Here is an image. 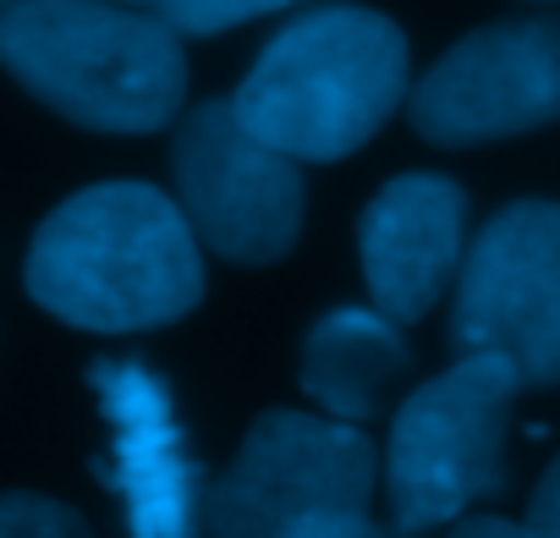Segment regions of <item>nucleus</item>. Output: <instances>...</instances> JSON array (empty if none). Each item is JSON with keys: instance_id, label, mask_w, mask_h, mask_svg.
Instances as JSON below:
<instances>
[{"instance_id": "nucleus-1", "label": "nucleus", "mask_w": 560, "mask_h": 538, "mask_svg": "<svg viewBox=\"0 0 560 538\" xmlns=\"http://www.w3.org/2000/svg\"><path fill=\"white\" fill-rule=\"evenodd\" d=\"M28 292L78 330H154L203 297L198 236L160 187L100 182L34 231Z\"/></svg>"}, {"instance_id": "nucleus-2", "label": "nucleus", "mask_w": 560, "mask_h": 538, "mask_svg": "<svg viewBox=\"0 0 560 538\" xmlns=\"http://www.w3.org/2000/svg\"><path fill=\"white\" fill-rule=\"evenodd\" d=\"M0 67L94 132H154L187 94L176 28L121 0H12L0 12Z\"/></svg>"}, {"instance_id": "nucleus-3", "label": "nucleus", "mask_w": 560, "mask_h": 538, "mask_svg": "<svg viewBox=\"0 0 560 538\" xmlns=\"http://www.w3.org/2000/svg\"><path fill=\"white\" fill-rule=\"evenodd\" d=\"M401 94V28L363 7H319L264 45L231 110L287 160H341L385 127Z\"/></svg>"}, {"instance_id": "nucleus-4", "label": "nucleus", "mask_w": 560, "mask_h": 538, "mask_svg": "<svg viewBox=\"0 0 560 538\" xmlns=\"http://www.w3.org/2000/svg\"><path fill=\"white\" fill-rule=\"evenodd\" d=\"M516 374L500 358H456L440 379L418 385L385 451V483L401 538L456 522L472 500L505 489V423L516 401Z\"/></svg>"}, {"instance_id": "nucleus-5", "label": "nucleus", "mask_w": 560, "mask_h": 538, "mask_svg": "<svg viewBox=\"0 0 560 538\" xmlns=\"http://www.w3.org/2000/svg\"><path fill=\"white\" fill-rule=\"evenodd\" d=\"M451 341L500 358L516 385H560V203H505L472 236L456 281Z\"/></svg>"}, {"instance_id": "nucleus-6", "label": "nucleus", "mask_w": 560, "mask_h": 538, "mask_svg": "<svg viewBox=\"0 0 560 538\" xmlns=\"http://www.w3.org/2000/svg\"><path fill=\"white\" fill-rule=\"evenodd\" d=\"M380 451L336 418L264 412L236 461L209 483V538H280L319 511H369Z\"/></svg>"}, {"instance_id": "nucleus-7", "label": "nucleus", "mask_w": 560, "mask_h": 538, "mask_svg": "<svg viewBox=\"0 0 560 538\" xmlns=\"http://www.w3.org/2000/svg\"><path fill=\"white\" fill-rule=\"evenodd\" d=\"M176 198L203 247L231 264H275L303 231V171L242 127L231 100L182 116L171 143Z\"/></svg>"}, {"instance_id": "nucleus-8", "label": "nucleus", "mask_w": 560, "mask_h": 538, "mask_svg": "<svg viewBox=\"0 0 560 538\" xmlns=\"http://www.w3.org/2000/svg\"><path fill=\"white\" fill-rule=\"evenodd\" d=\"M407 116L440 149H467L555 121L560 17H522L467 34L412 83Z\"/></svg>"}, {"instance_id": "nucleus-9", "label": "nucleus", "mask_w": 560, "mask_h": 538, "mask_svg": "<svg viewBox=\"0 0 560 538\" xmlns=\"http://www.w3.org/2000/svg\"><path fill=\"white\" fill-rule=\"evenodd\" d=\"M94 390L110 423V489L127 511L132 538H192L203 500L198 467L182 445L171 390L143 363H100Z\"/></svg>"}, {"instance_id": "nucleus-10", "label": "nucleus", "mask_w": 560, "mask_h": 538, "mask_svg": "<svg viewBox=\"0 0 560 538\" xmlns=\"http://www.w3.org/2000/svg\"><path fill=\"white\" fill-rule=\"evenodd\" d=\"M467 198L445 176H396L369 203L358 247L369 297L390 325H418L462 269Z\"/></svg>"}, {"instance_id": "nucleus-11", "label": "nucleus", "mask_w": 560, "mask_h": 538, "mask_svg": "<svg viewBox=\"0 0 560 538\" xmlns=\"http://www.w3.org/2000/svg\"><path fill=\"white\" fill-rule=\"evenodd\" d=\"M407 341L380 308H336L303 341V390L336 423L374 418L407 379Z\"/></svg>"}, {"instance_id": "nucleus-12", "label": "nucleus", "mask_w": 560, "mask_h": 538, "mask_svg": "<svg viewBox=\"0 0 560 538\" xmlns=\"http://www.w3.org/2000/svg\"><path fill=\"white\" fill-rule=\"evenodd\" d=\"M280 7H298V0H154V17L176 34H225L247 17L280 12Z\"/></svg>"}, {"instance_id": "nucleus-13", "label": "nucleus", "mask_w": 560, "mask_h": 538, "mask_svg": "<svg viewBox=\"0 0 560 538\" xmlns=\"http://www.w3.org/2000/svg\"><path fill=\"white\" fill-rule=\"evenodd\" d=\"M0 538H94L89 522L45 494H0Z\"/></svg>"}, {"instance_id": "nucleus-14", "label": "nucleus", "mask_w": 560, "mask_h": 538, "mask_svg": "<svg viewBox=\"0 0 560 538\" xmlns=\"http://www.w3.org/2000/svg\"><path fill=\"white\" fill-rule=\"evenodd\" d=\"M280 538H385L369 511H319V516H303L298 527H287Z\"/></svg>"}, {"instance_id": "nucleus-15", "label": "nucleus", "mask_w": 560, "mask_h": 538, "mask_svg": "<svg viewBox=\"0 0 560 538\" xmlns=\"http://www.w3.org/2000/svg\"><path fill=\"white\" fill-rule=\"evenodd\" d=\"M522 527H527V538H560V456L544 472V483L533 489V505H527Z\"/></svg>"}, {"instance_id": "nucleus-16", "label": "nucleus", "mask_w": 560, "mask_h": 538, "mask_svg": "<svg viewBox=\"0 0 560 538\" xmlns=\"http://www.w3.org/2000/svg\"><path fill=\"white\" fill-rule=\"evenodd\" d=\"M451 538H527V527H516V522H505V516H472V522H462Z\"/></svg>"}, {"instance_id": "nucleus-17", "label": "nucleus", "mask_w": 560, "mask_h": 538, "mask_svg": "<svg viewBox=\"0 0 560 538\" xmlns=\"http://www.w3.org/2000/svg\"><path fill=\"white\" fill-rule=\"evenodd\" d=\"M121 7H154V0H121Z\"/></svg>"}, {"instance_id": "nucleus-18", "label": "nucleus", "mask_w": 560, "mask_h": 538, "mask_svg": "<svg viewBox=\"0 0 560 538\" xmlns=\"http://www.w3.org/2000/svg\"><path fill=\"white\" fill-rule=\"evenodd\" d=\"M7 7H12V0H0V12H7Z\"/></svg>"}]
</instances>
